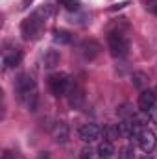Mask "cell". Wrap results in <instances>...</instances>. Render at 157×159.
<instances>
[{"label":"cell","instance_id":"cell-15","mask_svg":"<svg viewBox=\"0 0 157 159\" xmlns=\"http://www.w3.org/2000/svg\"><path fill=\"white\" fill-rule=\"evenodd\" d=\"M79 159H100L98 150H94L92 146H83L79 152Z\"/></svg>","mask_w":157,"mask_h":159},{"label":"cell","instance_id":"cell-20","mask_svg":"<svg viewBox=\"0 0 157 159\" xmlns=\"http://www.w3.org/2000/svg\"><path fill=\"white\" fill-rule=\"evenodd\" d=\"M129 109V106L126 104V106H122V107H118L117 113H120V117H124V119H131V111H128Z\"/></svg>","mask_w":157,"mask_h":159},{"label":"cell","instance_id":"cell-7","mask_svg":"<svg viewBox=\"0 0 157 159\" xmlns=\"http://www.w3.org/2000/svg\"><path fill=\"white\" fill-rule=\"evenodd\" d=\"M2 61H4V67H6V69H13V67L20 65V61H22V52H20L19 48H7V50H4Z\"/></svg>","mask_w":157,"mask_h":159},{"label":"cell","instance_id":"cell-18","mask_svg":"<svg viewBox=\"0 0 157 159\" xmlns=\"http://www.w3.org/2000/svg\"><path fill=\"white\" fill-rule=\"evenodd\" d=\"M118 159H135V150H133V146H124V148H120Z\"/></svg>","mask_w":157,"mask_h":159},{"label":"cell","instance_id":"cell-23","mask_svg":"<svg viewBox=\"0 0 157 159\" xmlns=\"http://www.w3.org/2000/svg\"><path fill=\"white\" fill-rule=\"evenodd\" d=\"M142 159H154V157H152V156H144Z\"/></svg>","mask_w":157,"mask_h":159},{"label":"cell","instance_id":"cell-9","mask_svg":"<svg viewBox=\"0 0 157 159\" xmlns=\"http://www.w3.org/2000/svg\"><path fill=\"white\" fill-rule=\"evenodd\" d=\"M69 126L65 122H56L54 128H52V139L57 143V144H63L69 141Z\"/></svg>","mask_w":157,"mask_h":159},{"label":"cell","instance_id":"cell-21","mask_svg":"<svg viewBox=\"0 0 157 159\" xmlns=\"http://www.w3.org/2000/svg\"><path fill=\"white\" fill-rule=\"evenodd\" d=\"M2 159H17V157H15V154H13V152H9V150H4Z\"/></svg>","mask_w":157,"mask_h":159},{"label":"cell","instance_id":"cell-11","mask_svg":"<svg viewBox=\"0 0 157 159\" xmlns=\"http://www.w3.org/2000/svg\"><path fill=\"white\" fill-rule=\"evenodd\" d=\"M98 50H100V46H98L94 41H89V43H83V44H81V54L85 56V59L96 57V56H98Z\"/></svg>","mask_w":157,"mask_h":159},{"label":"cell","instance_id":"cell-8","mask_svg":"<svg viewBox=\"0 0 157 159\" xmlns=\"http://www.w3.org/2000/svg\"><path fill=\"white\" fill-rule=\"evenodd\" d=\"M154 106H155V93L152 89H144L139 94V109L142 113H148V111H152Z\"/></svg>","mask_w":157,"mask_h":159},{"label":"cell","instance_id":"cell-2","mask_svg":"<svg viewBox=\"0 0 157 159\" xmlns=\"http://www.w3.org/2000/svg\"><path fill=\"white\" fill-rule=\"evenodd\" d=\"M107 44H109V50L115 57H126L128 52H129V39L124 32L120 30H113L109 32L107 35Z\"/></svg>","mask_w":157,"mask_h":159},{"label":"cell","instance_id":"cell-19","mask_svg":"<svg viewBox=\"0 0 157 159\" xmlns=\"http://www.w3.org/2000/svg\"><path fill=\"white\" fill-rule=\"evenodd\" d=\"M146 81H148L146 74H142V72H135V74H133V85H135V87L142 89V87L146 85Z\"/></svg>","mask_w":157,"mask_h":159},{"label":"cell","instance_id":"cell-14","mask_svg":"<svg viewBox=\"0 0 157 159\" xmlns=\"http://www.w3.org/2000/svg\"><path fill=\"white\" fill-rule=\"evenodd\" d=\"M69 93H70V98H69V100H70V106H72V107H79L81 102H83V94H81V91L72 87Z\"/></svg>","mask_w":157,"mask_h":159},{"label":"cell","instance_id":"cell-4","mask_svg":"<svg viewBox=\"0 0 157 159\" xmlns=\"http://www.w3.org/2000/svg\"><path fill=\"white\" fill-rule=\"evenodd\" d=\"M15 91L20 96H26V94H32V93H37L35 91V80L32 78L30 74H20L19 78L15 80Z\"/></svg>","mask_w":157,"mask_h":159},{"label":"cell","instance_id":"cell-17","mask_svg":"<svg viewBox=\"0 0 157 159\" xmlns=\"http://www.w3.org/2000/svg\"><path fill=\"white\" fill-rule=\"evenodd\" d=\"M59 2L67 11H79V6H81L79 0H59Z\"/></svg>","mask_w":157,"mask_h":159},{"label":"cell","instance_id":"cell-3","mask_svg":"<svg viewBox=\"0 0 157 159\" xmlns=\"http://www.w3.org/2000/svg\"><path fill=\"white\" fill-rule=\"evenodd\" d=\"M48 85H50V91L56 94V96H65L70 89H72V81L67 74L59 72V74H52L48 78Z\"/></svg>","mask_w":157,"mask_h":159},{"label":"cell","instance_id":"cell-13","mask_svg":"<svg viewBox=\"0 0 157 159\" xmlns=\"http://www.w3.org/2000/svg\"><path fill=\"white\" fill-rule=\"evenodd\" d=\"M52 39H54V43H57V44H69L72 41V35L67 30H54Z\"/></svg>","mask_w":157,"mask_h":159},{"label":"cell","instance_id":"cell-12","mask_svg":"<svg viewBox=\"0 0 157 159\" xmlns=\"http://www.w3.org/2000/svg\"><path fill=\"white\" fill-rule=\"evenodd\" d=\"M96 150H98V156L102 159H109L115 154V148H113V143H111V141H102Z\"/></svg>","mask_w":157,"mask_h":159},{"label":"cell","instance_id":"cell-10","mask_svg":"<svg viewBox=\"0 0 157 159\" xmlns=\"http://www.w3.org/2000/svg\"><path fill=\"white\" fill-rule=\"evenodd\" d=\"M59 59H61V56H59L57 50H46L44 56H43V65L46 69H54V67L59 65Z\"/></svg>","mask_w":157,"mask_h":159},{"label":"cell","instance_id":"cell-5","mask_svg":"<svg viewBox=\"0 0 157 159\" xmlns=\"http://www.w3.org/2000/svg\"><path fill=\"white\" fill-rule=\"evenodd\" d=\"M79 139L83 141V143H94V141H98L100 139V135H102V129L96 126V124H83L81 128H79L78 131Z\"/></svg>","mask_w":157,"mask_h":159},{"label":"cell","instance_id":"cell-16","mask_svg":"<svg viewBox=\"0 0 157 159\" xmlns=\"http://www.w3.org/2000/svg\"><path fill=\"white\" fill-rule=\"evenodd\" d=\"M104 135H105V141H115L120 137V133H118V126H105L104 128Z\"/></svg>","mask_w":157,"mask_h":159},{"label":"cell","instance_id":"cell-6","mask_svg":"<svg viewBox=\"0 0 157 159\" xmlns=\"http://www.w3.org/2000/svg\"><path fill=\"white\" fill-rule=\"evenodd\" d=\"M137 141H139L141 150H142V152H146V154H150V152L155 148V144H157L155 133H154V131H150V129H142V131L139 133Z\"/></svg>","mask_w":157,"mask_h":159},{"label":"cell","instance_id":"cell-22","mask_svg":"<svg viewBox=\"0 0 157 159\" xmlns=\"http://www.w3.org/2000/svg\"><path fill=\"white\" fill-rule=\"evenodd\" d=\"M150 119L157 124V106H154V107H152V111H150Z\"/></svg>","mask_w":157,"mask_h":159},{"label":"cell","instance_id":"cell-1","mask_svg":"<svg viewBox=\"0 0 157 159\" xmlns=\"http://www.w3.org/2000/svg\"><path fill=\"white\" fill-rule=\"evenodd\" d=\"M44 19L41 17L37 11H34L30 17H26L24 20H22V24H20V34H22V37L26 41H32V39H37L41 34V30H43V26H44Z\"/></svg>","mask_w":157,"mask_h":159}]
</instances>
